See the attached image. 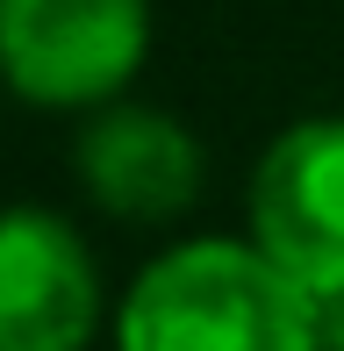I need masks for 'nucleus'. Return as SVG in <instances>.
I'll return each mask as SVG.
<instances>
[{
  "mask_svg": "<svg viewBox=\"0 0 344 351\" xmlns=\"http://www.w3.org/2000/svg\"><path fill=\"white\" fill-rule=\"evenodd\" d=\"M122 351H316L323 301L258 244L201 237L144 265L115 315Z\"/></svg>",
  "mask_w": 344,
  "mask_h": 351,
  "instance_id": "nucleus-1",
  "label": "nucleus"
},
{
  "mask_svg": "<svg viewBox=\"0 0 344 351\" xmlns=\"http://www.w3.org/2000/svg\"><path fill=\"white\" fill-rule=\"evenodd\" d=\"M151 51V0H0V72L36 108H93Z\"/></svg>",
  "mask_w": 344,
  "mask_h": 351,
  "instance_id": "nucleus-2",
  "label": "nucleus"
},
{
  "mask_svg": "<svg viewBox=\"0 0 344 351\" xmlns=\"http://www.w3.org/2000/svg\"><path fill=\"white\" fill-rule=\"evenodd\" d=\"M101 273L65 215L0 208V351H86Z\"/></svg>",
  "mask_w": 344,
  "mask_h": 351,
  "instance_id": "nucleus-4",
  "label": "nucleus"
},
{
  "mask_svg": "<svg viewBox=\"0 0 344 351\" xmlns=\"http://www.w3.org/2000/svg\"><path fill=\"white\" fill-rule=\"evenodd\" d=\"M79 180L108 215L122 222H165L194 201L201 151L158 108H108L79 136Z\"/></svg>",
  "mask_w": 344,
  "mask_h": 351,
  "instance_id": "nucleus-5",
  "label": "nucleus"
},
{
  "mask_svg": "<svg viewBox=\"0 0 344 351\" xmlns=\"http://www.w3.org/2000/svg\"><path fill=\"white\" fill-rule=\"evenodd\" d=\"M251 244L316 301H344V122H294L251 172Z\"/></svg>",
  "mask_w": 344,
  "mask_h": 351,
  "instance_id": "nucleus-3",
  "label": "nucleus"
}]
</instances>
